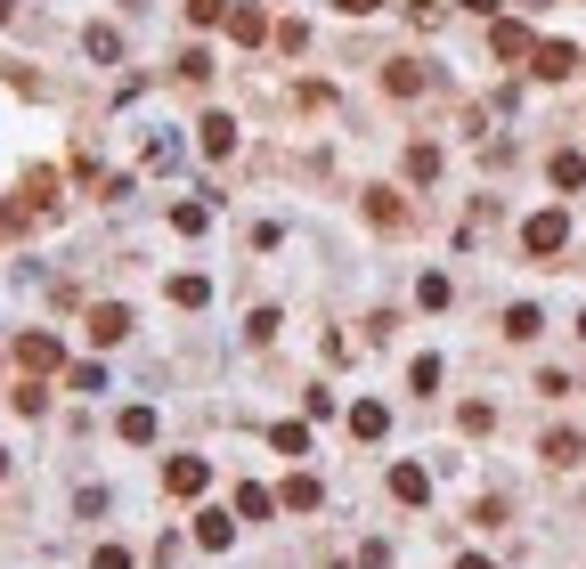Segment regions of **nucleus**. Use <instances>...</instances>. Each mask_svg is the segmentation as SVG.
<instances>
[{"label":"nucleus","mask_w":586,"mask_h":569,"mask_svg":"<svg viewBox=\"0 0 586 569\" xmlns=\"http://www.w3.org/2000/svg\"><path fill=\"white\" fill-rule=\"evenodd\" d=\"M562 244H570V212H530V220H521V252H538V261H554Z\"/></svg>","instance_id":"f257e3e1"},{"label":"nucleus","mask_w":586,"mask_h":569,"mask_svg":"<svg viewBox=\"0 0 586 569\" xmlns=\"http://www.w3.org/2000/svg\"><path fill=\"white\" fill-rule=\"evenodd\" d=\"M163 488H171V496H204V488H212V464H204V456H171V464H163Z\"/></svg>","instance_id":"f03ea898"},{"label":"nucleus","mask_w":586,"mask_h":569,"mask_svg":"<svg viewBox=\"0 0 586 569\" xmlns=\"http://www.w3.org/2000/svg\"><path fill=\"white\" fill-rule=\"evenodd\" d=\"M383 90H391V98H424V90H432L424 57H391V66H383Z\"/></svg>","instance_id":"7ed1b4c3"},{"label":"nucleus","mask_w":586,"mask_h":569,"mask_svg":"<svg viewBox=\"0 0 586 569\" xmlns=\"http://www.w3.org/2000/svg\"><path fill=\"white\" fill-rule=\"evenodd\" d=\"M196 147H204L212 163H228V155H237V122H228V114H204V122H196Z\"/></svg>","instance_id":"20e7f679"},{"label":"nucleus","mask_w":586,"mask_h":569,"mask_svg":"<svg viewBox=\"0 0 586 569\" xmlns=\"http://www.w3.org/2000/svg\"><path fill=\"white\" fill-rule=\"evenodd\" d=\"M489 49H497V57H505V66H513V57H530L538 41H530V25H513V17L497 9V25H489Z\"/></svg>","instance_id":"39448f33"},{"label":"nucleus","mask_w":586,"mask_h":569,"mask_svg":"<svg viewBox=\"0 0 586 569\" xmlns=\"http://www.w3.org/2000/svg\"><path fill=\"white\" fill-rule=\"evenodd\" d=\"M530 57H538V82H570V74H578V49H570V41H538Z\"/></svg>","instance_id":"423d86ee"},{"label":"nucleus","mask_w":586,"mask_h":569,"mask_svg":"<svg viewBox=\"0 0 586 569\" xmlns=\"http://www.w3.org/2000/svg\"><path fill=\"white\" fill-rule=\"evenodd\" d=\"M123 334H131V309H123V301H98V309H90V342H106V350H114Z\"/></svg>","instance_id":"0eeeda50"},{"label":"nucleus","mask_w":586,"mask_h":569,"mask_svg":"<svg viewBox=\"0 0 586 569\" xmlns=\"http://www.w3.org/2000/svg\"><path fill=\"white\" fill-rule=\"evenodd\" d=\"M17 358H25V374H57V366H66L57 334H25V342H17Z\"/></svg>","instance_id":"6e6552de"},{"label":"nucleus","mask_w":586,"mask_h":569,"mask_svg":"<svg viewBox=\"0 0 586 569\" xmlns=\"http://www.w3.org/2000/svg\"><path fill=\"white\" fill-rule=\"evenodd\" d=\"M391 496L399 504H432V472L424 464H391Z\"/></svg>","instance_id":"1a4fd4ad"},{"label":"nucleus","mask_w":586,"mask_h":569,"mask_svg":"<svg viewBox=\"0 0 586 569\" xmlns=\"http://www.w3.org/2000/svg\"><path fill=\"white\" fill-rule=\"evenodd\" d=\"M196 545L204 553H228V545H237V513H196Z\"/></svg>","instance_id":"9d476101"},{"label":"nucleus","mask_w":586,"mask_h":569,"mask_svg":"<svg viewBox=\"0 0 586 569\" xmlns=\"http://www.w3.org/2000/svg\"><path fill=\"white\" fill-rule=\"evenodd\" d=\"M228 33H237V41L253 49V41H269V17L253 9V0H245V9H228Z\"/></svg>","instance_id":"9b49d317"},{"label":"nucleus","mask_w":586,"mask_h":569,"mask_svg":"<svg viewBox=\"0 0 586 569\" xmlns=\"http://www.w3.org/2000/svg\"><path fill=\"white\" fill-rule=\"evenodd\" d=\"M407 179H416V187H432V179H440V147H432V139L407 147Z\"/></svg>","instance_id":"f8f14e48"},{"label":"nucleus","mask_w":586,"mask_h":569,"mask_svg":"<svg viewBox=\"0 0 586 569\" xmlns=\"http://www.w3.org/2000/svg\"><path fill=\"white\" fill-rule=\"evenodd\" d=\"M277 504H293V513H318V480H310V472H293V480L277 488Z\"/></svg>","instance_id":"ddd939ff"},{"label":"nucleus","mask_w":586,"mask_h":569,"mask_svg":"<svg viewBox=\"0 0 586 569\" xmlns=\"http://www.w3.org/2000/svg\"><path fill=\"white\" fill-rule=\"evenodd\" d=\"M350 431H359V439H383V431H391V415H383L375 399H359V407H350Z\"/></svg>","instance_id":"4468645a"},{"label":"nucleus","mask_w":586,"mask_h":569,"mask_svg":"<svg viewBox=\"0 0 586 569\" xmlns=\"http://www.w3.org/2000/svg\"><path fill=\"white\" fill-rule=\"evenodd\" d=\"M114 431H123L131 448H147V439H155V407H123V423H114Z\"/></svg>","instance_id":"2eb2a0df"},{"label":"nucleus","mask_w":586,"mask_h":569,"mask_svg":"<svg viewBox=\"0 0 586 569\" xmlns=\"http://www.w3.org/2000/svg\"><path fill=\"white\" fill-rule=\"evenodd\" d=\"M538 326H546V318H538L530 301H513V309H505V334H513V342H538Z\"/></svg>","instance_id":"dca6fc26"},{"label":"nucleus","mask_w":586,"mask_h":569,"mask_svg":"<svg viewBox=\"0 0 586 569\" xmlns=\"http://www.w3.org/2000/svg\"><path fill=\"white\" fill-rule=\"evenodd\" d=\"M578 456H586L578 431H546V464H578Z\"/></svg>","instance_id":"f3484780"},{"label":"nucleus","mask_w":586,"mask_h":569,"mask_svg":"<svg viewBox=\"0 0 586 569\" xmlns=\"http://www.w3.org/2000/svg\"><path fill=\"white\" fill-rule=\"evenodd\" d=\"M269 504H277V496H269V488H253V480H245V488H237V521H269Z\"/></svg>","instance_id":"a211bd4d"},{"label":"nucleus","mask_w":586,"mask_h":569,"mask_svg":"<svg viewBox=\"0 0 586 569\" xmlns=\"http://www.w3.org/2000/svg\"><path fill=\"white\" fill-rule=\"evenodd\" d=\"M546 171H554V187H586V155H570V147H562Z\"/></svg>","instance_id":"6ab92c4d"},{"label":"nucleus","mask_w":586,"mask_h":569,"mask_svg":"<svg viewBox=\"0 0 586 569\" xmlns=\"http://www.w3.org/2000/svg\"><path fill=\"white\" fill-rule=\"evenodd\" d=\"M171 301H180V309H204L212 285H204V277H171Z\"/></svg>","instance_id":"aec40b11"},{"label":"nucleus","mask_w":586,"mask_h":569,"mask_svg":"<svg viewBox=\"0 0 586 569\" xmlns=\"http://www.w3.org/2000/svg\"><path fill=\"white\" fill-rule=\"evenodd\" d=\"M269 439H277V448H285V456H310V423H277Z\"/></svg>","instance_id":"412c9836"},{"label":"nucleus","mask_w":586,"mask_h":569,"mask_svg":"<svg viewBox=\"0 0 586 569\" xmlns=\"http://www.w3.org/2000/svg\"><path fill=\"white\" fill-rule=\"evenodd\" d=\"M82 49H90V57H98V66H114V57H123V41H114V33H106V25H90V41H82Z\"/></svg>","instance_id":"4be33fe9"},{"label":"nucleus","mask_w":586,"mask_h":569,"mask_svg":"<svg viewBox=\"0 0 586 569\" xmlns=\"http://www.w3.org/2000/svg\"><path fill=\"white\" fill-rule=\"evenodd\" d=\"M204 220H212L204 204H171V228H180V236H204Z\"/></svg>","instance_id":"5701e85b"},{"label":"nucleus","mask_w":586,"mask_h":569,"mask_svg":"<svg viewBox=\"0 0 586 569\" xmlns=\"http://www.w3.org/2000/svg\"><path fill=\"white\" fill-rule=\"evenodd\" d=\"M367 212H375L383 228H399V220H407V212H399V196H391V187H375V196H367Z\"/></svg>","instance_id":"b1692460"},{"label":"nucleus","mask_w":586,"mask_h":569,"mask_svg":"<svg viewBox=\"0 0 586 569\" xmlns=\"http://www.w3.org/2000/svg\"><path fill=\"white\" fill-rule=\"evenodd\" d=\"M188 17L196 25H228V0H188Z\"/></svg>","instance_id":"393cba45"},{"label":"nucleus","mask_w":586,"mask_h":569,"mask_svg":"<svg viewBox=\"0 0 586 569\" xmlns=\"http://www.w3.org/2000/svg\"><path fill=\"white\" fill-rule=\"evenodd\" d=\"M90 569H131V553H123V545H98V561H90Z\"/></svg>","instance_id":"a878e982"},{"label":"nucleus","mask_w":586,"mask_h":569,"mask_svg":"<svg viewBox=\"0 0 586 569\" xmlns=\"http://www.w3.org/2000/svg\"><path fill=\"white\" fill-rule=\"evenodd\" d=\"M334 9H350V17H367V9H375V0H334Z\"/></svg>","instance_id":"bb28decb"},{"label":"nucleus","mask_w":586,"mask_h":569,"mask_svg":"<svg viewBox=\"0 0 586 569\" xmlns=\"http://www.w3.org/2000/svg\"><path fill=\"white\" fill-rule=\"evenodd\" d=\"M464 9H481V17H497V9H505V0H464Z\"/></svg>","instance_id":"cd10ccee"},{"label":"nucleus","mask_w":586,"mask_h":569,"mask_svg":"<svg viewBox=\"0 0 586 569\" xmlns=\"http://www.w3.org/2000/svg\"><path fill=\"white\" fill-rule=\"evenodd\" d=\"M456 569H497V561H481V553H464V561H456Z\"/></svg>","instance_id":"c85d7f7f"},{"label":"nucleus","mask_w":586,"mask_h":569,"mask_svg":"<svg viewBox=\"0 0 586 569\" xmlns=\"http://www.w3.org/2000/svg\"><path fill=\"white\" fill-rule=\"evenodd\" d=\"M9 17H17V0H0V25H9Z\"/></svg>","instance_id":"c756f323"},{"label":"nucleus","mask_w":586,"mask_h":569,"mask_svg":"<svg viewBox=\"0 0 586 569\" xmlns=\"http://www.w3.org/2000/svg\"><path fill=\"white\" fill-rule=\"evenodd\" d=\"M0 472H9V448H0Z\"/></svg>","instance_id":"7c9ffc66"},{"label":"nucleus","mask_w":586,"mask_h":569,"mask_svg":"<svg viewBox=\"0 0 586 569\" xmlns=\"http://www.w3.org/2000/svg\"><path fill=\"white\" fill-rule=\"evenodd\" d=\"M578 334H586V309H578Z\"/></svg>","instance_id":"2f4dec72"}]
</instances>
